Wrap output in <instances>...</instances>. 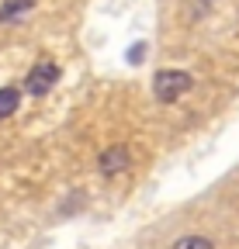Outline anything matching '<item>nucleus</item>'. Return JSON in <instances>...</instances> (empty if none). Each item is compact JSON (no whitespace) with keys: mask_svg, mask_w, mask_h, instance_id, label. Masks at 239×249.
<instances>
[{"mask_svg":"<svg viewBox=\"0 0 239 249\" xmlns=\"http://www.w3.org/2000/svg\"><path fill=\"white\" fill-rule=\"evenodd\" d=\"M191 87H194V76L184 73V70H163V73L153 76V93H156V101H160V104L181 101Z\"/></svg>","mask_w":239,"mask_h":249,"instance_id":"obj_1","label":"nucleus"},{"mask_svg":"<svg viewBox=\"0 0 239 249\" xmlns=\"http://www.w3.org/2000/svg\"><path fill=\"white\" fill-rule=\"evenodd\" d=\"M55 83H59V66L55 62H38V66H32V73L24 76V90L32 93V97L49 93Z\"/></svg>","mask_w":239,"mask_h":249,"instance_id":"obj_2","label":"nucleus"},{"mask_svg":"<svg viewBox=\"0 0 239 249\" xmlns=\"http://www.w3.org/2000/svg\"><path fill=\"white\" fill-rule=\"evenodd\" d=\"M129 166H132V156H129L125 145H111V149L101 152V173L114 177V173H125Z\"/></svg>","mask_w":239,"mask_h":249,"instance_id":"obj_3","label":"nucleus"},{"mask_svg":"<svg viewBox=\"0 0 239 249\" xmlns=\"http://www.w3.org/2000/svg\"><path fill=\"white\" fill-rule=\"evenodd\" d=\"M18 104H21V93H18L14 87H0V121L11 118V114L18 111Z\"/></svg>","mask_w":239,"mask_h":249,"instance_id":"obj_4","label":"nucleus"},{"mask_svg":"<svg viewBox=\"0 0 239 249\" xmlns=\"http://www.w3.org/2000/svg\"><path fill=\"white\" fill-rule=\"evenodd\" d=\"M35 7V0H7L4 7H0V21H11V18H18V14H24V11H32Z\"/></svg>","mask_w":239,"mask_h":249,"instance_id":"obj_5","label":"nucleus"},{"mask_svg":"<svg viewBox=\"0 0 239 249\" xmlns=\"http://www.w3.org/2000/svg\"><path fill=\"white\" fill-rule=\"evenodd\" d=\"M173 249H215L212 239H204V235H184V239H177Z\"/></svg>","mask_w":239,"mask_h":249,"instance_id":"obj_6","label":"nucleus"},{"mask_svg":"<svg viewBox=\"0 0 239 249\" xmlns=\"http://www.w3.org/2000/svg\"><path fill=\"white\" fill-rule=\"evenodd\" d=\"M142 55H146V45H132V49H129V62H132V66H139Z\"/></svg>","mask_w":239,"mask_h":249,"instance_id":"obj_7","label":"nucleus"}]
</instances>
